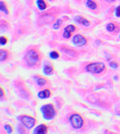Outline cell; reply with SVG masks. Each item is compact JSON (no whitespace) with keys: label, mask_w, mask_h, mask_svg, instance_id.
<instances>
[{"label":"cell","mask_w":120,"mask_h":134,"mask_svg":"<svg viewBox=\"0 0 120 134\" xmlns=\"http://www.w3.org/2000/svg\"><path fill=\"white\" fill-rule=\"evenodd\" d=\"M25 59H26V61L28 62V64H30V65H36L40 61L39 54L35 50H29L26 54Z\"/></svg>","instance_id":"1"},{"label":"cell","mask_w":120,"mask_h":134,"mask_svg":"<svg viewBox=\"0 0 120 134\" xmlns=\"http://www.w3.org/2000/svg\"><path fill=\"white\" fill-rule=\"evenodd\" d=\"M40 110L43 114L44 119L46 120H51L56 116V110L52 104H45L41 107Z\"/></svg>","instance_id":"2"},{"label":"cell","mask_w":120,"mask_h":134,"mask_svg":"<svg viewBox=\"0 0 120 134\" xmlns=\"http://www.w3.org/2000/svg\"><path fill=\"white\" fill-rule=\"evenodd\" d=\"M70 123L72 125V127L76 129H79L83 127L84 125V120L83 118L79 115V114H73L70 117Z\"/></svg>","instance_id":"3"},{"label":"cell","mask_w":120,"mask_h":134,"mask_svg":"<svg viewBox=\"0 0 120 134\" xmlns=\"http://www.w3.org/2000/svg\"><path fill=\"white\" fill-rule=\"evenodd\" d=\"M104 69H105V65L102 62H94V63H90L87 66V70L88 72H91L94 74L101 73Z\"/></svg>","instance_id":"4"},{"label":"cell","mask_w":120,"mask_h":134,"mask_svg":"<svg viewBox=\"0 0 120 134\" xmlns=\"http://www.w3.org/2000/svg\"><path fill=\"white\" fill-rule=\"evenodd\" d=\"M20 120L27 128H32L36 124V120L31 116H22L20 117Z\"/></svg>","instance_id":"5"},{"label":"cell","mask_w":120,"mask_h":134,"mask_svg":"<svg viewBox=\"0 0 120 134\" xmlns=\"http://www.w3.org/2000/svg\"><path fill=\"white\" fill-rule=\"evenodd\" d=\"M73 43L77 46H84L85 44H87V38L82 35H76L73 37Z\"/></svg>","instance_id":"6"},{"label":"cell","mask_w":120,"mask_h":134,"mask_svg":"<svg viewBox=\"0 0 120 134\" xmlns=\"http://www.w3.org/2000/svg\"><path fill=\"white\" fill-rule=\"evenodd\" d=\"M47 130H48L47 126H45V125H40V126H38V127L36 128L35 133L43 134V133H46V132H47Z\"/></svg>","instance_id":"7"},{"label":"cell","mask_w":120,"mask_h":134,"mask_svg":"<svg viewBox=\"0 0 120 134\" xmlns=\"http://www.w3.org/2000/svg\"><path fill=\"white\" fill-rule=\"evenodd\" d=\"M75 20L78 22V23H80V24H82V25H84V26H87V27H88L89 26V21L88 20H87L86 18H84L83 16H77L76 18H75Z\"/></svg>","instance_id":"8"},{"label":"cell","mask_w":120,"mask_h":134,"mask_svg":"<svg viewBox=\"0 0 120 134\" xmlns=\"http://www.w3.org/2000/svg\"><path fill=\"white\" fill-rule=\"evenodd\" d=\"M50 95H51V92H50L48 89L43 90V91H40V92L38 93V97H39L40 99H46V98H49Z\"/></svg>","instance_id":"9"},{"label":"cell","mask_w":120,"mask_h":134,"mask_svg":"<svg viewBox=\"0 0 120 134\" xmlns=\"http://www.w3.org/2000/svg\"><path fill=\"white\" fill-rule=\"evenodd\" d=\"M43 71H44V73H45L46 75H51V74L53 73V71H54V67L52 66V64L47 63V64L44 66Z\"/></svg>","instance_id":"10"},{"label":"cell","mask_w":120,"mask_h":134,"mask_svg":"<svg viewBox=\"0 0 120 134\" xmlns=\"http://www.w3.org/2000/svg\"><path fill=\"white\" fill-rule=\"evenodd\" d=\"M87 5H88V7L89 9H91V10H95V9L97 8L96 3H95L94 1H92V0H88V1H87Z\"/></svg>","instance_id":"11"},{"label":"cell","mask_w":120,"mask_h":134,"mask_svg":"<svg viewBox=\"0 0 120 134\" xmlns=\"http://www.w3.org/2000/svg\"><path fill=\"white\" fill-rule=\"evenodd\" d=\"M38 6L39 10H41V11L45 10L46 7H47V5H46V3L44 2V0H38Z\"/></svg>","instance_id":"12"},{"label":"cell","mask_w":120,"mask_h":134,"mask_svg":"<svg viewBox=\"0 0 120 134\" xmlns=\"http://www.w3.org/2000/svg\"><path fill=\"white\" fill-rule=\"evenodd\" d=\"M0 54H1V56H0V61H5L7 58H8V52H6V51H4V50H1L0 51Z\"/></svg>","instance_id":"13"},{"label":"cell","mask_w":120,"mask_h":134,"mask_svg":"<svg viewBox=\"0 0 120 134\" xmlns=\"http://www.w3.org/2000/svg\"><path fill=\"white\" fill-rule=\"evenodd\" d=\"M75 30H76V28L73 25H68V26H66L64 28V31H67L69 33H73V32H75Z\"/></svg>","instance_id":"14"},{"label":"cell","mask_w":120,"mask_h":134,"mask_svg":"<svg viewBox=\"0 0 120 134\" xmlns=\"http://www.w3.org/2000/svg\"><path fill=\"white\" fill-rule=\"evenodd\" d=\"M0 10H1V11H3L5 13H8V9L6 8V6H5V3H4V2H0Z\"/></svg>","instance_id":"15"},{"label":"cell","mask_w":120,"mask_h":134,"mask_svg":"<svg viewBox=\"0 0 120 134\" xmlns=\"http://www.w3.org/2000/svg\"><path fill=\"white\" fill-rule=\"evenodd\" d=\"M45 83H46V79H43V78H39V79H38V84L39 86H43Z\"/></svg>","instance_id":"16"},{"label":"cell","mask_w":120,"mask_h":134,"mask_svg":"<svg viewBox=\"0 0 120 134\" xmlns=\"http://www.w3.org/2000/svg\"><path fill=\"white\" fill-rule=\"evenodd\" d=\"M107 29H108V31H109V32H114V29H115V25H114V24H113V23H110V24H108Z\"/></svg>","instance_id":"17"},{"label":"cell","mask_w":120,"mask_h":134,"mask_svg":"<svg viewBox=\"0 0 120 134\" xmlns=\"http://www.w3.org/2000/svg\"><path fill=\"white\" fill-rule=\"evenodd\" d=\"M50 57L52 58V59H58L59 57H60V55H59V53L58 52H56V51H53V52H51L50 53Z\"/></svg>","instance_id":"18"},{"label":"cell","mask_w":120,"mask_h":134,"mask_svg":"<svg viewBox=\"0 0 120 134\" xmlns=\"http://www.w3.org/2000/svg\"><path fill=\"white\" fill-rule=\"evenodd\" d=\"M7 41H8V38H7L6 37H0V43H1L2 45L6 44Z\"/></svg>","instance_id":"19"},{"label":"cell","mask_w":120,"mask_h":134,"mask_svg":"<svg viewBox=\"0 0 120 134\" xmlns=\"http://www.w3.org/2000/svg\"><path fill=\"white\" fill-rule=\"evenodd\" d=\"M63 37L64 38H69V37H71V33H69V32H67V31H64Z\"/></svg>","instance_id":"20"},{"label":"cell","mask_w":120,"mask_h":134,"mask_svg":"<svg viewBox=\"0 0 120 134\" xmlns=\"http://www.w3.org/2000/svg\"><path fill=\"white\" fill-rule=\"evenodd\" d=\"M68 55H70V56H72V57H74V56H76V53L74 52V51H71V50H65V49H63Z\"/></svg>","instance_id":"21"},{"label":"cell","mask_w":120,"mask_h":134,"mask_svg":"<svg viewBox=\"0 0 120 134\" xmlns=\"http://www.w3.org/2000/svg\"><path fill=\"white\" fill-rule=\"evenodd\" d=\"M61 23H62V20H61V19H59V20L57 21V23H56V24H54V26H53V27H54V29H58V28L60 27Z\"/></svg>","instance_id":"22"},{"label":"cell","mask_w":120,"mask_h":134,"mask_svg":"<svg viewBox=\"0 0 120 134\" xmlns=\"http://www.w3.org/2000/svg\"><path fill=\"white\" fill-rule=\"evenodd\" d=\"M5 129L8 131V133H12V132H13V129H12V128H11L9 125H6V126H5Z\"/></svg>","instance_id":"23"},{"label":"cell","mask_w":120,"mask_h":134,"mask_svg":"<svg viewBox=\"0 0 120 134\" xmlns=\"http://www.w3.org/2000/svg\"><path fill=\"white\" fill-rule=\"evenodd\" d=\"M110 66L113 67V68H117V67H118V64H117L116 62H111Z\"/></svg>","instance_id":"24"},{"label":"cell","mask_w":120,"mask_h":134,"mask_svg":"<svg viewBox=\"0 0 120 134\" xmlns=\"http://www.w3.org/2000/svg\"><path fill=\"white\" fill-rule=\"evenodd\" d=\"M115 13H116V15H117V16H120V6H118V7L116 8Z\"/></svg>","instance_id":"25"},{"label":"cell","mask_w":120,"mask_h":134,"mask_svg":"<svg viewBox=\"0 0 120 134\" xmlns=\"http://www.w3.org/2000/svg\"><path fill=\"white\" fill-rule=\"evenodd\" d=\"M4 95V90H3V88H1V96H3Z\"/></svg>","instance_id":"26"},{"label":"cell","mask_w":120,"mask_h":134,"mask_svg":"<svg viewBox=\"0 0 120 134\" xmlns=\"http://www.w3.org/2000/svg\"><path fill=\"white\" fill-rule=\"evenodd\" d=\"M105 1H107V2H114V1H115V0H105Z\"/></svg>","instance_id":"27"},{"label":"cell","mask_w":120,"mask_h":134,"mask_svg":"<svg viewBox=\"0 0 120 134\" xmlns=\"http://www.w3.org/2000/svg\"><path fill=\"white\" fill-rule=\"evenodd\" d=\"M118 115H119V116H120V111H119V112H118Z\"/></svg>","instance_id":"28"}]
</instances>
